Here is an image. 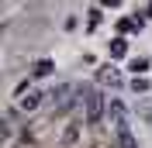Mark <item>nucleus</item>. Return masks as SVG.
I'll return each instance as SVG.
<instances>
[{
  "label": "nucleus",
  "mask_w": 152,
  "mask_h": 148,
  "mask_svg": "<svg viewBox=\"0 0 152 148\" xmlns=\"http://www.w3.org/2000/svg\"><path fill=\"white\" fill-rule=\"evenodd\" d=\"M83 107H86V124L94 128V124H100V117H104V110H107V103H104V96L97 90H90L86 86L83 90Z\"/></svg>",
  "instance_id": "f257e3e1"
},
{
  "label": "nucleus",
  "mask_w": 152,
  "mask_h": 148,
  "mask_svg": "<svg viewBox=\"0 0 152 148\" xmlns=\"http://www.w3.org/2000/svg\"><path fill=\"white\" fill-rule=\"evenodd\" d=\"M76 86H69V83H62V86H56V90L48 93V100H52V110L56 114H66L69 107H73V96H76Z\"/></svg>",
  "instance_id": "f03ea898"
},
{
  "label": "nucleus",
  "mask_w": 152,
  "mask_h": 148,
  "mask_svg": "<svg viewBox=\"0 0 152 148\" xmlns=\"http://www.w3.org/2000/svg\"><path fill=\"white\" fill-rule=\"evenodd\" d=\"M38 103H42V93H38V90H31V93H24V96L18 100V110L31 114V110H38Z\"/></svg>",
  "instance_id": "7ed1b4c3"
},
{
  "label": "nucleus",
  "mask_w": 152,
  "mask_h": 148,
  "mask_svg": "<svg viewBox=\"0 0 152 148\" xmlns=\"http://www.w3.org/2000/svg\"><path fill=\"white\" fill-rule=\"evenodd\" d=\"M114 134H118V148H138V141H135V134H132V128H128V124L114 128Z\"/></svg>",
  "instance_id": "20e7f679"
},
{
  "label": "nucleus",
  "mask_w": 152,
  "mask_h": 148,
  "mask_svg": "<svg viewBox=\"0 0 152 148\" xmlns=\"http://www.w3.org/2000/svg\"><path fill=\"white\" fill-rule=\"evenodd\" d=\"M107 117L114 120V128L128 124V120H124V103H121V100H111V103H107Z\"/></svg>",
  "instance_id": "39448f33"
},
{
  "label": "nucleus",
  "mask_w": 152,
  "mask_h": 148,
  "mask_svg": "<svg viewBox=\"0 0 152 148\" xmlns=\"http://www.w3.org/2000/svg\"><path fill=\"white\" fill-rule=\"evenodd\" d=\"M97 76H100V83H111V86H118V83H121V73H118L114 65H104Z\"/></svg>",
  "instance_id": "423d86ee"
},
{
  "label": "nucleus",
  "mask_w": 152,
  "mask_h": 148,
  "mask_svg": "<svg viewBox=\"0 0 152 148\" xmlns=\"http://www.w3.org/2000/svg\"><path fill=\"white\" fill-rule=\"evenodd\" d=\"M142 28H145L142 14H138V17H124V21H121V31H128V35H135V31H142Z\"/></svg>",
  "instance_id": "0eeeda50"
},
{
  "label": "nucleus",
  "mask_w": 152,
  "mask_h": 148,
  "mask_svg": "<svg viewBox=\"0 0 152 148\" xmlns=\"http://www.w3.org/2000/svg\"><path fill=\"white\" fill-rule=\"evenodd\" d=\"M111 55H114V59H124V55H128V45H124V38H114V41H111Z\"/></svg>",
  "instance_id": "6e6552de"
},
{
  "label": "nucleus",
  "mask_w": 152,
  "mask_h": 148,
  "mask_svg": "<svg viewBox=\"0 0 152 148\" xmlns=\"http://www.w3.org/2000/svg\"><path fill=\"white\" fill-rule=\"evenodd\" d=\"M52 69H56V65L48 62V59H42V62H35V79H42V76H48Z\"/></svg>",
  "instance_id": "1a4fd4ad"
},
{
  "label": "nucleus",
  "mask_w": 152,
  "mask_h": 148,
  "mask_svg": "<svg viewBox=\"0 0 152 148\" xmlns=\"http://www.w3.org/2000/svg\"><path fill=\"white\" fill-rule=\"evenodd\" d=\"M76 138H80V124H69V128H66V134H62V145H73Z\"/></svg>",
  "instance_id": "9d476101"
},
{
  "label": "nucleus",
  "mask_w": 152,
  "mask_h": 148,
  "mask_svg": "<svg viewBox=\"0 0 152 148\" xmlns=\"http://www.w3.org/2000/svg\"><path fill=\"white\" fill-rule=\"evenodd\" d=\"M97 24H100V10H97V7H90V21H86V28L94 31Z\"/></svg>",
  "instance_id": "9b49d317"
},
{
  "label": "nucleus",
  "mask_w": 152,
  "mask_h": 148,
  "mask_svg": "<svg viewBox=\"0 0 152 148\" xmlns=\"http://www.w3.org/2000/svg\"><path fill=\"white\" fill-rule=\"evenodd\" d=\"M149 69V59H132V73H145Z\"/></svg>",
  "instance_id": "f8f14e48"
},
{
  "label": "nucleus",
  "mask_w": 152,
  "mask_h": 148,
  "mask_svg": "<svg viewBox=\"0 0 152 148\" xmlns=\"http://www.w3.org/2000/svg\"><path fill=\"white\" fill-rule=\"evenodd\" d=\"M132 90L135 93H149V79H132Z\"/></svg>",
  "instance_id": "ddd939ff"
}]
</instances>
